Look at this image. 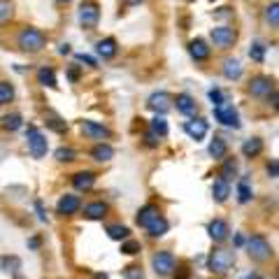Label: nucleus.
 Here are the masks:
<instances>
[{"label":"nucleus","mask_w":279,"mask_h":279,"mask_svg":"<svg viewBox=\"0 0 279 279\" xmlns=\"http://www.w3.org/2000/svg\"><path fill=\"white\" fill-rule=\"evenodd\" d=\"M123 277L126 279H142V270H140L137 265H130V268L123 270Z\"/></svg>","instance_id":"ea45409f"},{"label":"nucleus","mask_w":279,"mask_h":279,"mask_svg":"<svg viewBox=\"0 0 279 279\" xmlns=\"http://www.w3.org/2000/svg\"><path fill=\"white\" fill-rule=\"evenodd\" d=\"M60 119H52L49 121V126H52L54 130H58V133H63V130H68V126H65V123H58Z\"/></svg>","instance_id":"c03bdc74"},{"label":"nucleus","mask_w":279,"mask_h":279,"mask_svg":"<svg viewBox=\"0 0 279 279\" xmlns=\"http://www.w3.org/2000/svg\"><path fill=\"white\" fill-rule=\"evenodd\" d=\"M159 214H161V210L156 207V205H144L142 210L137 212V223H140V226L144 228L147 223H151V221L156 219Z\"/></svg>","instance_id":"b1692460"},{"label":"nucleus","mask_w":279,"mask_h":279,"mask_svg":"<svg viewBox=\"0 0 279 279\" xmlns=\"http://www.w3.org/2000/svg\"><path fill=\"white\" fill-rule=\"evenodd\" d=\"M19 265H21V263H19V258H14V256H12V258H2V270H5V272H9V268H19Z\"/></svg>","instance_id":"a19ab883"},{"label":"nucleus","mask_w":279,"mask_h":279,"mask_svg":"<svg viewBox=\"0 0 279 279\" xmlns=\"http://www.w3.org/2000/svg\"><path fill=\"white\" fill-rule=\"evenodd\" d=\"M249 56H251V60L263 63V58H265V47L261 45V42H254V45L249 47Z\"/></svg>","instance_id":"e433bc0d"},{"label":"nucleus","mask_w":279,"mask_h":279,"mask_svg":"<svg viewBox=\"0 0 279 279\" xmlns=\"http://www.w3.org/2000/svg\"><path fill=\"white\" fill-rule=\"evenodd\" d=\"M268 170H270V174H272V177H277V161H272L270 166H268Z\"/></svg>","instance_id":"49530a36"},{"label":"nucleus","mask_w":279,"mask_h":279,"mask_svg":"<svg viewBox=\"0 0 279 279\" xmlns=\"http://www.w3.org/2000/svg\"><path fill=\"white\" fill-rule=\"evenodd\" d=\"M26 140H28V149L30 154L35 156V159H42V156H47V149H49V142H47V137L40 133L35 126H28V130H26Z\"/></svg>","instance_id":"20e7f679"},{"label":"nucleus","mask_w":279,"mask_h":279,"mask_svg":"<svg viewBox=\"0 0 279 279\" xmlns=\"http://www.w3.org/2000/svg\"><path fill=\"white\" fill-rule=\"evenodd\" d=\"M144 140H147V144H149V147H159V142H161V140H159V135H156L154 130H149Z\"/></svg>","instance_id":"79ce46f5"},{"label":"nucleus","mask_w":279,"mask_h":279,"mask_svg":"<svg viewBox=\"0 0 279 279\" xmlns=\"http://www.w3.org/2000/svg\"><path fill=\"white\" fill-rule=\"evenodd\" d=\"M107 212H110V207H107V203H103V200H98V203H91L84 207V217L91 221H100L107 217Z\"/></svg>","instance_id":"f3484780"},{"label":"nucleus","mask_w":279,"mask_h":279,"mask_svg":"<svg viewBox=\"0 0 279 279\" xmlns=\"http://www.w3.org/2000/svg\"><path fill=\"white\" fill-rule=\"evenodd\" d=\"M58 52H60V54H70V45H60Z\"/></svg>","instance_id":"3c124183"},{"label":"nucleus","mask_w":279,"mask_h":279,"mask_svg":"<svg viewBox=\"0 0 279 279\" xmlns=\"http://www.w3.org/2000/svg\"><path fill=\"white\" fill-rule=\"evenodd\" d=\"M96 52H98L100 58H105V60L114 58V56H116V52H119V47H116V40H114V38L100 40L98 45H96Z\"/></svg>","instance_id":"a211bd4d"},{"label":"nucleus","mask_w":279,"mask_h":279,"mask_svg":"<svg viewBox=\"0 0 279 279\" xmlns=\"http://www.w3.org/2000/svg\"><path fill=\"white\" fill-rule=\"evenodd\" d=\"M100 21V7L93 0H84L79 5V23L84 28H96Z\"/></svg>","instance_id":"39448f33"},{"label":"nucleus","mask_w":279,"mask_h":279,"mask_svg":"<svg viewBox=\"0 0 279 279\" xmlns=\"http://www.w3.org/2000/svg\"><path fill=\"white\" fill-rule=\"evenodd\" d=\"M2 128L19 130L21 128V116H19V114H7V116H2Z\"/></svg>","instance_id":"c9c22d12"},{"label":"nucleus","mask_w":279,"mask_h":279,"mask_svg":"<svg viewBox=\"0 0 279 279\" xmlns=\"http://www.w3.org/2000/svg\"><path fill=\"white\" fill-rule=\"evenodd\" d=\"M77 60H79V63H86V65H91V68L96 65V58H91V56H86V54H77Z\"/></svg>","instance_id":"37998d69"},{"label":"nucleus","mask_w":279,"mask_h":279,"mask_svg":"<svg viewBox=\"0 0 279 279\" xmlns=\"http://www.w3.org/2000/svg\"><path fill=\"white\" fill-rule=\"evenodd\" d=\"M210 156L212 159H226V154H228V144L223 137H214L210 142Z\"/></svg>","instance_id":"bb28decb"},{"label":"nucleus","mask_w":279,"mask_h":279,"mask_svg":"<svg viewBox=\"0 0 279 279\" xmlns=\"http://www.w3.org/2000/svg\"><path fill=\"white\" fill-rule=\"evenodd\" d=\"M272 91H275V82H272L270 77H265V75L254 77L251 84H249V93L254 96V98H268Z\"/></svg>","instance_id":"9d476101"},{"label":"nucleus","mask_w":279,"mask_h":279,"mask_svg":"<svg viewBox=\"0 0 279 279\" xmlns=\"http://www.w3.org/2000/svg\"><path fill=\"white\" fill-rule=\"evenodd\" d=\"M212 42L214 47H219V49H230L235 45V40H237V33H235L230 26H217V28H212L210 33Z\"/></svg>","instance_id":"423d86ee"},{"label":"nucleus","mask_w":279,"mask_h":279,"mask_svg":"<svg viewBox=\"0 0 279 279\" xmlns=\"http://www.w3.org/2000/svg\"><path fill=\"white\" fill-rule=\"evenodd\" d=\"M79 128H82L84 137H89V140H110V128H105L103 123H98V121H91V119H84L82 123H79Z\"/></svg>","instance_id":"1a4fd4ad"},{"label":"nucleus","mask_w":279,"mask_h":279,"mask_svg":"<svg viewBox=\"0 0 279 279\" xmlns=\"http://www.w3.org/2000/svg\"><path fill=\"white\" fill-rule=\"evenodd\" d=\"M91 156H93L96 161H100V163H107V161L114 159V149L107 142H100V144H96V147H93Z\"/></svg>","instance_id":"393cba45"},{"label":"nucleus","mask_w":279,"mask_h":279,"mask_svg":"<svg viewBox=\"0 0 279 279\" xmlns=\"http://www.w3.org/2000/svg\"><path fill=\"white\" fill-rule=\"evenodd\" d=\"M235 172H237V163H235L233 159H228L226 163H223V167H221V177L230 181V177H233Z\"/></svg>","instance_id":"4c0bfd02"},{"label":"nucleus","mask_w":279,"mask_h":279,"mask_svg":"<svg viewBox=\"0 0 279 279\" xmlns=\"http://www.w3.org/2000/svg\"><path fill=\"white\" fill-rule=\"evenodd\" d=\"M261 151H263V140L261 137H249L247 142L242 144V154L247 159H256V156H261Z\"/></svg>","instance_id":"5701e85b"},{"label":"nucleus","mask_w":279,"mask_h":279,"mask_svg":"<svg viewBox=\"0 0 279 279\" xmlns=\"http://www.w3.org/2000/svg\"><path fill=\"white\" fill-rule=\"evenodd\" d=\"M147 230H149V235L151 237H163V235L167 233V228H170V223H167L166 221V217H163V214H159V217H156V219L151 221V223H147Z\"/></svg>","instance_id":"4be33fe9"},{"label":"nucleus","mask_w":279,"mask_h":279,"mask_svg":"<svg viewBox=\"0 0 279 279\" xmlns=\"http://www.w3.org/2000/svg\"><path fill=\"white\" fill-rule=\"evenodd\" d=\"M38 84H42V86H49V89H56L58 86V79H56V72H54V68H40L38 70Z\"/></svg>","instance_id":"a878e982"},{"label":"nucleus","mask_w":279,"mask_h":279,"mask_svg":"<svg viewBox=\"0 0 279 279\" xmlns=\"http://www.w3.org/2000/svg\"><path fill=\"white\" fill-rule=\"evenodd\" d=\"M189 2H191V0H189Z\"/></svg>","instance_id":"5fc2aeb1"},{"label":"nucleus","mask_w":279,"mask_h":279,"mask_svg":"<svg viewBox=\"0 0 279 279\" xmlns=\"http://www.w3.org/2000/svg\"><path fill=\"white\" fill-rule=\"evenodd\" d=\"M212 196H214L217 203H226L228 196H230V181L223 179V177H219V179L212 184Z\"/></svg>","instance_id":"aec40b11"},{"label":"nucleus","mask_w":279,"mask_h":279,"mask_svg":"<svg viewBox=\"0 0 279 279\" xmlns=\"http://www.w3.org/2000/svg\"><path fill=\"white\" fill-rule=\"evenodd\" d=\"M14 100V86L9 82H0V105H7Z\"/></svg>","instance_id":"c756f323"},{"label":"nucleus","mask_w":279,"mask_h":279,"mask_svg":"<svg viewBox=\"0 0 279 279\" xmlns=\"http://www.w3.org/2000/svg\"><path fill=\"white\" fill-rule=\"evenodd\" d=\"M35 207H38V214H40V221H47V214H45V210H42V203H35Z\"/></svg>","instance_id":"a18cd8bd"},{"label":"nucleus","mask_w":279,"mask_h":279,"mask_svg":"<svg viewBox=\"0 0 279 279\" xmlns=\"http://www.w3.org/2000/svg\"><path fill=\"white\" fill-rule=\"evenodd\" d=\"M235 263V254L233 251H226V249H217L212 251L210 258H207V268L217 275H226Z\"/></svg>","instance_id":"7ed1b4c3"},{"label":"nucleus","mask_w":279,"mask_h":279,"mask_svg":"<svg viewBox=\"0 0 279 279\" xmlns=\"http://www.w3.org/2000/svg\"><path fill=\"white\" fill-rule=\"evenodd\" d=\"M16 42H19V49H21V52H28V54L42 52V49L47 47L45 33L38 30V28H23L21 33H19Z\"/></svg>","instance_id":"f257e3e1"},{"label":"nucleus","mask_w":279,"mask_h":279,"mask_svg":"<svg viewBox=\"0 0 279 279\" xmlns=\"http://www.w3.org/2000/svg\"><path fill=\"white\" fill-rule=\"evenodd\" d=\"M12 14H14V5H12V0H0V23L9 21Z\"/></svg>","instance_id":"72a5a7b5"},{"label":"nucleus","mask_w":279,"mask_h":279,"mask_svg":"<svg viewBox=\"0 0 279 279\" xmlns=\"http://www.w3.org/2000/svg\"><path fill=\"white\" fill-rule=\"evenodd\" d=\"M265 19H268V23H270L272 28L279 26V5L277 2H270V5L265 7Z\"/></svg>","instance_id":"2f4dec72"},{"label":"nucleus","mask_w":279,"mask_h":279,"mask_svg":"<svg viewBox=\"0 0 279 279\" xmlns=\"http://www.w3.org/2000/svg\"><path fill=\"white\" fill-rule=\"evenodd\" d=\"M147 107L154 110L156 114H166L170 107H172V98H170V93L166 91H159V93H151L149 100H147Z\"/></svg>","instance_id":"f8f14e48"},{"label":"nucleus","mask_w":279,"mask_h":279,"mask_svg":"<svg viewBox=\"0 0 279 279\" xmlns=\"http://www.w3.org/2000/svg\"><path fill=\"white\" fill-rule=\"evenodd\" d=\"M214 119L223 123V126H228V128H240V114L233 105H226V103L217 105L214 107Z\"/></svg>","instance_id":"6e6552de"},{"label":"nucleus","mask_w":279,"mask_h":279,"mask_svg":"<svg viewBox=\"0 0 279 279\" xmlns=\"http://www.w3.org/2000/svg\"><path fill=\"white\" fill-rule=\"evenodd\" d=\"M70 79H72V82H77V79H79V72H77V68H70Z\"/></svg>","instance_id":"09e8293b"},{"label":"nucleus","mask_w":279,"mask_h":279,"mask_svg":"<svg viewBox=\"0 0 279 279\" xmlns=\"http://www.w3.org/2000/svg\"><path fill=\"white\" fill-rule=\"evenodd\" d=\"M251 198H254V193H251L249 179L244 177V179H240V184H237V200H240L242 205H247V203H251Z\"/></svg>","instance_id":"cd10ccee"},{"label":"nucleus","mask_w":279,"mask_h":279,"mask_svg":"<svg viewBox=\"0 0 279 279\" xmlns=\"http://www.w3.org/2000/svg\"><path fill=\"white\" fill-rule=\"evenodd\" d=\"M140 2H142V0H123L126 7H135V5H140Z\"/></svg>","instance_id":"de8ad7c7"},{"label":"nucleus","mask_w":279,"mask_h":279,"mask_svg":"<svg viewBox=\"0 0 279 279\" xmlns=\"http://www.w3.org/2000/svg\"><path fill=\"white\" fill-rule=\"evenodd\" d=\"M107 235H110L112 240L121 242V240H126V237H128L130 230H128V226H121V223H112V226H107Z\"/></svg>","instance_id":"c85d7f7f"},{"label":"nucleus","mask_w":279,"mask_h":279,"mask_svg":"<svg viewBox=\"0 0 279 279\" xmlns=\"http://www.w3.org/2000/svg\"><path fill=\"white\" fill-rule=\"evenodd\" d=\"M58 2H70V0H58Z\"/></svg>","instance_id":"864d4df0"},{"label":"nucleus","mask_w":279,"mask_h":279,"mask_svg":"<svg viewBox=\"0 0 279 279\" xmlns=\"http://www.w3.org/2000/svg\"><path fill=\"white\" fill-rule=\"evenodd\" d=\"M121 251H123V254H128V256H135V254L142 251V244H140L137 240H128V237H126L123 244H121Z\"/></svg>","instance_id":"f704fd0d"},{"label":"nucleus","mask_w":279,"mask_h":279,"mask_svg":"<svg viewBox=\"0 0 279 279\" xmlns=\"http://www.w3.org/2000/svg\"><path fill=\"white\" fill-rule=\"evenodd\" d=\"M207 233H210V237L214 242H223L228 237V233H230V226H228L223 219H214V221H210Z\"/></svg>","instance_id":"2eb2a0df"},{"label":"nucleus","mask_w":279,"mask_h":279,"mask_svg":"<svg viewBox=\"0 0 279 279\" xmlns=\"http://www.w3.org/2000/svg\"><path fill=\"white\" fill-rule=\"evenodd\" d=\"M174 103H177V112L186 114V116H191V114H196V110H198L196 98H193V96H189V93H179Z\"/></svg>","instance_id":"6ab92c4d"},{"label":"nucleus","mask_w":279,"mask_h":279,"mask_svg":"<svg viewBox=\"0 0 279 279\" xmlns=\"http://www.w3.org/2000/svg\"><path fill=\"white\" fill-rule=\"evenodd\" d=\"M72 186H75L77 191H91L93 186H96V174L91 172V170H82V172H75L72 174Z\"/></svg>","instance_id":"4468645a"},{"label":"nucleus","mask_w":279,"mask_h":279,"mask_svg":"<svg viewBox=\"0 0 279 279\" xmlns=\"http://www.w3.org/2000/svg\"><path fill=\"white\" fill-rule=\"evenodd\" d=\"M221 70H223V77L230 79V82H237V79L242 77V65H240V60L237 58H226Z\"/></svg>","instance_id":"412c9836"},{"label":"nucleus","mask_w":279,"mask_h":279,"mask_svg":"<svg viewBox=\"0 0 279 279\" xmlns=\"http://www.w3.org/2000/svg\"><path fill=\"white\" fill-rule=\"evenodd\" d=\"M189 54H191V58L193 60H207L210 58V54H212V49L207 47V42L205 40H191L189 42Z\"/></svg>","instance_id":"dca6fc26"},{"label":"nucleus","mask_w":279,"mask_h":279,"mask_svg":"<svg viewBox=\"0 0 279 279\" xmlns=\"http://www.w3.org/2000/svg\"><path fill=\"white\" fill-rule=\"evenodd\" d=\"M184 133L191 137V140H196V142H200L205 135H207V121L203 119H191L184 123Z\"/></svg>","instance_id":"ddd939ff"},{"label":"nucleus","mask_w":279,"mask_h":279,"mask_svg":"<svg viewBox=\"0 0 279 279\" xmlns=\"http://www.w3.org/2000/svg\"><path fill=\"white\" fill-rule=\"evenodd\" d=\"M28 244H30V247H33V249H38V247H40V240H38V237H33V240L28 242Z\"/></svg>","instance_id":"8fccbe9b"},{"label":"nucleus","mask_w":279,"mask_h":279,"mask_svg":"<svg viewBox=\"0 0 279 279\" xmlns=\"http://www.w3.org/2000/svg\"><path fill=\"white\" fill-rule=\"evenodd\" d=\"M151 130H154L159 137L167 135V123H166V119H163V114H156V119L151 121Z\"/></svg>","instance_id":"473e14b6"},{"label":"nucleus","mask_w":279,"mask_h":279,"mask_svg":"<svg viewBox=\"0 0 279 279\" xmlns=\"http://www.w3.org/2000/svg\"><path fill=\"white\" fill-rule=\"evenodd\" d=\"M54 156H56V161H60V163H70V161L77 159V151L72 149V147H58Z\"/></svg>","instance_id":"7c9ffc66"},{"label":"nucleus","mask_w":279,"mask_h":279,"mask_svg":"<svg viewBox=\"0 0 279 279\" xmlns=\"http://www.w3.org/2000/svg\"><path fill=\"white\" fill-rule=\"evenodd\" d=\"M151 265H154V272L159 275V277H167V275H172L174 272V256L170 251H156L154 258H151Z\"/></svg>","instance_id":"0eeeda50"},{"label":"nucleus","mask_w":279,"mask_h":279,"mask_svg":"<svg viewBox=\"0 0 279 279\" xmlns=\"http://www.w3.org/2000/svg\"><path fill=\"white\" fill-rule=\"evenodd\" d=\"M210 100H212V105H214V107L221 105V103H226V98H223V91H221V89H212L210 91Z\"/></svg>","instance_id":"58836bf2"},{"label":"nucleus","mask_w":279,"mask_h":279,"mask_svg":"<svg viewBox=\"0 0 279 279\" xmlns=\"http://www.w3.org/2000/svg\"><path fill=\"white\" fill-rule=\"evenodd\" d=\"M79 207H82V200H79V196H75V193H65V196H60L58 205H56V210H58L60 217H72V214L79 212Z\"/></svg>","instance_id":"9b49d317"},{"label":"nucleus","mask_w":279,"mask_h":279,"mask_svg":"<svg viewBox=\"0 0 279 279\" xmlns=\"http://www.w3.org/2000/svg\"><path fill=\"white\" fill-rule=\"evenodd\" d=\"M244 279H263V277H258V275H247Z\"/></svg>","instance_id":"603ef678"},{"label":"nucleus","mask_w":279,"mask_h":279,"mask_svg":"<svg viewBox=\"0 0 279 279\" xmlns=\"http://www.w3.org/2000/svg\"><path fill=\"white\" fill-rule=\"evenodd\" d=\"M247 254H249L254 261H258V263H265V261L272 258L275 251H272V244L265 240L263 235H254V237L247 240Z\"/></svg>","instance_id":"f03ea898"}]
</instances>
